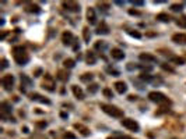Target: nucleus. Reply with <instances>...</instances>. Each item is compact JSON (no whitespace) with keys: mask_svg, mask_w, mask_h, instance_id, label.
Instances as JSON below:
<instances>
[{"mask_svg":"<svg viewBox=\"0 0 186 139\" xmlns=\"http://www.w3.org/2000/svg\"><path fill=\"white\" fill-rule=\"evenodd\" d=\"M140 79H141V81H145V82H151L153 79H154V77L147 74V73H141L140 74Z\"/></svg>","mask_w":186,"mask_h":139,"instance_id":"obj_26","label":"nucleus"},{"mask_svg":"<svg viewBox=\"0 0 186 139\" xmlns=\"http://www.w3.org/2000/svg\"><path fill=\"white\" fill-rule=\"evenodd\" d=\"M139 59L141 61H145V63H157L158 59L151 53H140L139 54Z\"/></svg>","mask_w":186,"mask_h":139,"instance_id":"obj_9","label":"nucleus"},{"mask_svg":"<svg viewBox=\"0 0 186 139\" xmlns=\"http://www.w3.org/2000/svg\"><path fill=\"white\" fill-rule=\"evenodd\" d=\"M99 107H101V110L104 111V113H107L108 116H110V117L114 118H123V111L120 110L119 107H116V106H114V104H108V103H101L99 104Z\"/></svg>","mask_w":186,"mask_h":139,"instance_id":"obj_3","label":"nucleus"},{"mask_svg":"<svg viewBox=\"0 0 186 139\" xmlns=\"http://www.w3.org/2000/svg\"><path fill=\"white\" fill-rule=\"evenodd\" d=\"M127 34H129L130 36H134V38H137V39L141 38V34H140V32H137V31H127Z\"/></svg>","mask_w":186,"mask_h":139,"instance_id":"obj_32","label":"nucleus"},{"mask_svg":"<svg viewBox=\"0 0 186 139\" xmlns=\"http://www.w3.org/2000/svg\"><path fill=\"white\" fill-rule=\"evenodd\" d=\"M35 125H37V128H39V130H42V128H46L48 123H46V121H38V123L35 124Z\"/></svg>","mask_w":186,"mask_h":139,"instance_id":"obj_33","label":"nucleus"},{"mask_svg":"<svg viewBox=\"0 0 186 139\" xmlns=\"http://www.w3.org/2000/svg\"><path fill=\"white\" fill-rule=\"evenodd\" d=\"M161 68L164 70V71H168V73H175V68H173V67H171L169 64L168 63H161Z\"/></svg>","mask_w":186,"mask_h":139,"instance_id":"obj_29","label":"nucleus"},{"mask_svg":"<svg viewBox=\"0 0 186 139\" xmlns=\"http://www.w3.org/2000/svg\"><path fill=\"white\" fill-rule=\"evenodd\" d=\"M56 78L59 79V81H62V82H67L70 78V74L67 70H59L56 74Z\"/></svg>","mask_w":186,"mask_h":139,"instance_id":"obj_15","label":"nucleus"},{"mask_svg":"<svg viewBox=\"0 0 186 139\" xmlns=\"http://www.w3.org/2000/svg\"><path fill=\"white\" fill-rule=\"evenodd\" d=\"M102 93H104V96L107 99H112V98H114V92H112V89H109V88H105L104 91H102Z\"/></svg>","mask_w":186,"mask_h":139,"instance_id":"obj_30","label":"nucleus"},{"mask_svg":"<svg viewBox=\"0 0 186 139\" xmlns=\"http://www.w3.org/2000/svg\"><path fill=\"white\" fill-rule=\"evenodd\" d=\"M6 35H7V32H3V34H2V36H0V38H2V39H4V38H6Z\"/></svg>","mask_w":186,"mask_h":139,"instance_id":"obj_46","label":"nucleus"},{"mask_svg":"<svg viewBox=\"0 0 186 139\" xmlns=\"http://www.w3.org/2000/svg\"><path fill=\"white\" fill-rule=\"evenodd\" d=\"M11 53H13V59L14 61H16L18 66H25L27 63L29 61V56L28 53H27V49L24 48V46H14L13 50H11Z\"/></svg>","mask_w":186,"mask_h":139,"instance_id":"obj_1","label":"nucleus"},{"mask_svg":"<svg viewBox=\"0 0 186 139\" xmlns=\"http://www.w3.org/2000/svg\"><path fill=\"white\" fill-rule=\"evenodd\" d=\"M108 73H110V74H114V77H118V75H119V73H118V71H115V70L114 68H110V67H108Z\"/></svg>","mask_w":186,"mask_h":139,"instance_id":"obj_38","label":"nucleus"},{"mask_svg":"<svg viewBox=\"0 0 186 139\" xmlns=\"http://www.w3.org/2000/svg\"><path fill=\"white\" fill-rule=\"evenodd\" d=\"M74 41H76V39H74V36H73V34L70 31H64L63 34H62V43H63L64 46H70V45H73Z\"/></svg>","mask_w":186,"mask_h":139,"instance_id":"obj_8","label":"nucleus"},{"mask_svg":"<svg viewBox=\"0 0 186 139\" xmlns=\"http://www.w3.org/2000/svg\"><path fill=\"white\" fill-rule=\"evenodd\" d=\"M114 86H115V89H116V92L120 93V95L126 93V91H127V85H126V82H123V81H118V82H115Z\"/></svg>","mask_w":186,"mask_h":139,"instance_id":"obj_16","label":"nucleus"},{"mask_svg":"<svg viewBox=\"0 0 186 139\" xmlns=\"http://www.w3.org/2000/svg\"><path fill=\"white\" fill-rule=\"evenodd\" d=\"M129 100H130V102L137 100V96H136V95H129Z\"/></svg>","mask_w":186,"mask_h":139,"instance_id":"obj_42","label":"nucleus"},{"mask_svg":"<svg viewBox=\"0 0 186 139\" xmlns=\"http://www.w3.org/2000/svg\"><path fill=\"white\" fill-rule=\"evenodd\" d=\"M148 99L151 102H154V103L160 104L161 107H169L171 104H172V102L167 98V95H164L162 92H158V91L150 92L148 93Z\"/></svg>","mask_w":186,"mask_h":139,"instance_id":"obj_2","label":"nucleus"},{"mask_svg":"<svg viewBox=\"0 0 186 139\" xmlns=\"http://www.w3.org/2000/svg\"><path fill=\"white\" fill-rule=\"evenodd\" d=\"M2 85L6 91H11L14 86V77L11 74H6V75L2 77Z\"/></svg>","mask_w":186,"mask_h":139,"instance_id":"obj_6","label":"nucleus"},{"mask_svg":"<svg viewBox=\"0 0 186 139\" xmlns=\"http://www.w3.org/2000/svg\"><path fill=\"white\" fill-rule=\"evenodd\" d=\"M120 124H122L126 130H129V131H133V132H139V130H140V125H139V123L137 121H134L133 118H123L122 121H120Z\"/></svg>","mask_w":186,"mask_h":139,"instance_id":"obj_5","label":"nucleus"},{"mask_svg":"<svg viewBox=\"0 0 186 139\" xmlns=\"http://www.w3.org/2000/svg\"><path fill=\"white\" fill-rule=\"evenodd\" d=\"M64 139H76V135L72 132H66L64 134Z\"/></svg>","mask_w":186,"mask_h":139,"instance_id":"obj_37","label":"nucleus"},{"mask_svg":"<svg viewBox=\"0 0 186 139\" xmlns=\"http://www.w3.org/2000/svg\"><path fill=\"white\" fill-rule=\"evenodd\" d=\"M110 56H112V59L116 61H120L125 59V53H123V50H120L119 48H114L112 50H110Z\"/></svg>","mask_w":186,"mask_h":139,"instance_id":"obj_13","label":"nucleus"},{"mask_svg":"<svg viewBox=\"0 0 186 139\" xmlns=\"http://www.w3.org/2000/svg\"><path fill=\"white\" fill-rule=\"evenodd\" d=\"M92 79H94V74H91V73H85V74H83V75L80 77V81H81V82L88 84V85H90V82H91Z\"/></svg>","mask_w":186,"mask_h":139,"instance_id":"obj_22","label":"nucleus"},{"mask_svg":"<svg viewBox=\"0 0 186 139\" xmlns=\"http://www.w3.org/2000/svg\"><path fill=\"white\" fill-rule=\"evenodd\" d=\"M87 21L90 22V25H95L97 24V14H95V10L92 7L87 9Z\"/></svg>","mask_w":186,"mask_h":139,"instance_id":"obj_11","label":"nucleus"},{"mask_svg":"<svg viewBox=\"0 0 186 139\" xmlns=\"http://www.w3.org/2000/svg\"><path fill=\"white\" fill-rule=\"evenodd\" d=\"M22 132H24V134H28V132H29L28 128H27V127H22Z\"/></svg>","mask_w":186,"mask_h":139,"instance_id":"obj_43","label":"nucleus"},{"mask_svg":"<svg viewBox=\"0 0 186 139\" xmlns=\"http://www.w3.org/2000/svg\"><path fill=\"white\" fill-rule=\"evenodd\" d=\"M129 14H132V16H133V14H134V16H139V11H137V10H129Z\"/></svg>","mask_w":186,"mask_h":139,"instance_id":"obj_41","label":"nucleus"},{"mask_svg":"<svg viewBox=\"0 0 186 139\" xmlns=\"http://www.w3.org/2000/svg\"><path fill=\"white\" fill-rule=\"evenodd\" d=\"M169 61H171V63H173L175 66H183V64L186 63L185 59H183V57H179V56H172V57H169Z\"/></svg>","mask_w":186,"mask_h":139,"instance_id":"obj_21","label":"nucleus"},{"mask_svg":"<svg viewBox=\"0 0 186 139\" xmlns=\"http://www.w3.org/2000/svg\"><path fill=\"white\" fill-rule=\"evenodd\" d=\"M41 74H42V70L37 68V70H35V73H34V77H41Z\"/></svg>","mask_w":186,"mask_h":139,"instance_id":"obj_40","label":"nucleus"},{"mask_svg":"<svg viewBox=\"0 0 186 139\" xmlns=\"http://www.w3.org/2000/svg\"><path fill=\"white\" fill-rule=\"evenodd\" d=\"M7 66H9V64H7V60L6 59H2V67H0V68L4 70V68H7Z\"/></svg>","mask_w":186,"mask_h":139,"instance_id":"obj_39","label":"nucleus"},{"mask_svg":"<svg viewBox=\"0 0 186 139\" xmlns=\"http://www.w3.org/2000/svg\"><path fill=\"white\" fill-rule=\"evenodd\" d=\"M85 63L88 66H94L97 63V56H95V53L92 50H88L85 53Z\"/></svg>","mask_w":186,"mask_h":139,"instance_id":"obj_14","label":"nucleus"},{"mask_svg":"<svg viewBox=\"0 0 186 139\" xmlns=\"http://www.w3.org/2000/svg\"><path fill=\"white\" fill-rule=\"evenodd\" d=\"M20 79H21V86H25V85L29 86V85H31V79H29L27 75H24V74H21Z\"/></svg>","mask_w":186,"mask_h":139,"instance_id":"obj_27","label":"nucleus"},{"mask_svg":"<svg viewBox=\"0 0 186 139\" xmlns=\"http://www.w3.org/2000/svg\"><path fill=\"white\" fill-rule=\"evenodd\" d=\"M60 117H62V118H67V117H69V116H67L66 113H60Z\"/></svg>","mask_w":186,"mask_h":139,"instance_id":"obj_44","label":"nucleus"},{"mask_svg":"<svg viewBox=\"0 0 186 139\" xmlns=\"http://www.w3.org/2000/svg\"><path fill=\"white\" fill-rule=\"evenodd\" d=\"M108 139H127V136H119V138H108Z\"/></svg>","mask_w":186,"mask_h":139,"instance_id":"obj_45","label":"nucleus"},{"mask_svg":"<svg viewBox=\"0 0 186 139\" xmlns=\"http://www.w3.org/2000/svg\"><path fill=\"white\" fill-rule=\"evenodd\" d=\"M104 46H105L104 41H97V42H95V45H94V49H102Z\"/></svg>","mask_w":186,"mask_h":139,"instance_id":"obj_34","label":"nucleus"},{"mask_svg":"<svg viewBox=\"0 0 186 139\" xmlns=\"http://www.w3.org/2000/svg\"><path fill=\"white\" fill-rule=\"evenodd\" d=\"M73 127H74V130H77V131H79V132L83 136H88V135H90V130H88V128H87V127H85V125H83V124L76 123V124H74V125H73Z\"/></svg>","mask_w":186,"mask_h":139,"instance_id":"obj_19","label":"nucleus"},{"mask_svg":"<svg viewBox=\"0 0 186 139\" xmlns=\"http://www.w3.org/2000/svg\"><path fill=\"white\" fill-rule=\"evenodd\" d=\"M29 99L32 102H39V103H45V104H51V100L46 98H44L42 95L39 93H29Z\"/></svg>","mask_w":186,"mask_h":139,"instance_id":"obj_12","label":"nucleus"},{"mask_svg":"<svg viewBox=\"0 0 186 139\" xmlns=\"http://www.w3.org/2000/svg\"><path fill=\"white\" fill-rule=\"evenodd\" d=\"M97 34L98 35H108L109 34V27H108V24L105 21H101V24L98 25Z\"/></svg>","mask_w":186,"mask_h":139,"instance_id":"obj_17","label":"nucleus"},{"mask_svg":"<svg viewBox=\"0 0 186 139\" xmlns=\"http://www.w3.org/2000/svg\"><path fill=\"white\" fill-rule=\"evenodd\" d=\"M63 64H64V68H73V67L76 66V61L73 60V59H66V60L63 61Z\"/></svg>","mask_w":186,"mask_h":139,"instance_id":"obj_28","label":"nucleus"},{"mask_svg":"<svg viewBox=\"0 0 186 139\" xmlns=\"http://www.w3.org/2000/svg\"><path fill=\"white\" fill-rule=\"evenodd\" d=\"M83 39H84L85 43H90V39H91V32H90L88 27H84V28H83Z\"/></svg>","mask_w":186,"mask_h":139,"instance_id":"obj_23","label":"nucleus"},{"mask_svg":"<svg viewBox=\"0 0 186 139\" xmlns=\"http://www.w3.org/2000/svg\"><path fill=\"white\" fill-rule=\"evenodd\" d=\"M176 25L180 27V28L186 29V16H180L179 18L176 20Z\"/></svg>","mask_w":186,"mask_h":139,"instance_id":"obj_25","label":"nucleus"},{"mask_svg":"<svg viewBox=\"0 0 186 139\" xmlns=\"http://www.w3.org/2000/svg\"><path fill=\"white\" fill-rule=\"evenodd\" d=\"M172 42L178 45H186V34L183 32H178V34L172 35Z\"/></svg>","mask_w":186,"mask_h":139,"instance_id":"obj_10","label":"nucleus"},{"mask_svg":"<svg viewBox=\"0 0 186 139\" xmlns=\"http://www.w3.org/2000/svg\"><path fill=\"white\" fill-rule=\"evenodd\" d=\"M157 20H158V21H161V22H169L171 17L168 16L167 13H160V14H157Z\"/></svg>","mask_w":186,"mask_h":139,"instance_id":"obj_24","label":"nucleus"},{"mask_svg":"<svg viewBox=\"0 0 186 139\" xmlns=\"http://www.w3.org/2000/svg\"><path fill=\"white\" fill-rule=\"evenodd\" d=\"M25 11H27V13H39V11H41V7H39L38 4L28 3L25 6Z\"/></svg>","mask_w":186,"mask_h":139,"instance_id":"obj_20","label":"nucleus"},{"mask_svg":"<svg viewBox=\"0 0 186 139\" xmlns=\"http://www.w3.org/2000/svg\"><path fill=\"white\" fill-rule=\"evenodd\" d=\"M98 7H101L102 10H108L110 6H109V3H104V2L101 3V2H99V3H98Z\"/></svg>","mask_w":186,"mask_h":139,"instance_id":"obj_36","label":"nucleus"},{"mask_svg":"<svg viewBox=\"0 0 186 139\" xmlns=\"http://www.w3.org/2000/svg\"><path fill=\"white\" fill-rule=\"evenodd\" d=\"M42 88L48 92H53L56 89V82H55V78L51 74H45L44 81H42Z\"/></svg>","mask_w":186,"mask_h":139,"instance_id":"obj_4","label":"nucleus"},{"mask_svg":"<svg viewBox=\"0 0 186 139\" xmlns=\"http://www.w3.org/2000/svg\"><path fill=\"white\" fill-rule=\"evenodd\" d=\"M62 6H63L64 10L70 11V13H79L80 11V4L76 3V2H72V0H69V2H63Z\"/></svg>","mask_w":186,"mask_h":139,"instance_id":"obj_7","label":"nucleus"},{"mask_svg":"<svg viewBox=\"0 0 186 139\" xmlns=\"http://www.w3.org/2000/svg\"><path fill=\"white\" fill-rule=\"evenodd\" d=\"M171 10H172V11H180V10H182V4H172V6H171Z\"/></svg>","mask_w":186,"mask_h":139,"instance_id":"obj_35","label":"nucleus"},{"mask_svg":"<svg viewBox=\"0 0 186 139\" xmlns=\"http://www.w3.org/2000/svg\"><path fill=\"white\" fill-rule=\"evenodd\" d=\"M72 91H73V95L76 96L79 100H83V99L85 98V95H84V92H83V89L80 88V86H77V85H73L72 86Z\"/></svg>","mask_w":186,"mask_h":139,"instance_id":"obj_18","label":"nucleus"},{"mask_svg":"<svg viewBox=\"0 0 186 139\" xmlns=\"http://www.w3.org/2000/svg\"><path fill=\"white\" fill-rule=\"evenodd\" d=\"M98 91V84H90L88 85V92L90 93H95Z\"/></svg>","mask_w":186,"mask_h":139,"instance_id":"obj_31","label":"nucleus"}]
</instances>
